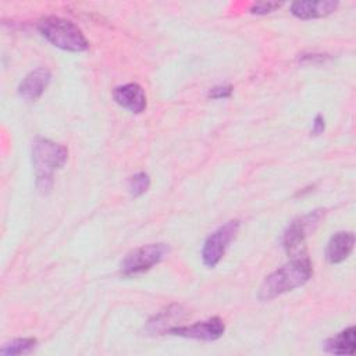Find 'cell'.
Segmentation results:
<instances>
[{
    "instance_id": "3",
    "label": "cell",
    "mask_w": 356,
    "mask_h": 356,
    "mask_svg": "<svg viewBox=\"0 0 356 356\" xmlns=\"http://www.w3.org/2000/svg\"><path fill=\"white\" fill-rule=\"evenodd\" d=\"M38 29L47 42L61 50L81 53L89 49V42L83 32L65 18L57 15L43 17L38 22Z\"/></svg>"
},
{
    "instance_id": "1",
    "label": "cell",
    "mask_w": 356,
    "mask_h": 356,
    "mask_svg": "<svg viewBox=\"0 0 356 356\" xmlns=\"http://www.w3.org/2000/svg\"><path fill=\"white\" fill-rule=\"evenodd\" d=\"M313 274V266L307 256L296 257L268 274L259 289L260 300H271L285 292L305 285Z\"/></svg>"
},
{
    "instance_id": "6",
    "label": "cell",
    "mask_w": 356,
    "mask_h": 356,
    "mask_svg": "<svg viewBox=\"0 0 356 356\" xmlns=\"http://www.w3.org/2000/svg\"><path fill=\"white\" fill-rule=\"evenodd\" d=\"M238 231L239 221L229 220L206 238L202 249V260L206 267L213 268L220 263L229 243L235 239Z\"/></svg>"
},
{
    "instance_id": "11",
    "label": "cell",
    "mask_w": 356,
    "mask_h": 356,
    "mask_svg": "<svg viewBox=\"0 0 356 356\" xmlns=\"http://www.w3.org/2000/svg\"><path fill=\"white\" fill-rule=\"evenodd\" d=\"M355 246V234L352 231H339L335 232L325 249V257L328 263L338 264L346 260L353 252Z\"/></svg>"
},
{
    "instance_id": "17",
    "label": "cell",
    "mask_w": 356,
    "mask_h": 356,
    "mask_svg": "<svg viewBox=\"0 0 356 356\" xmlns=\"http://www.w3.org/2000/svg\"><path fill=\"white\" fill-rule=\"evenodd\" d=\"M232 95V86L231 85H218L209 90L210 99H227Z\"/></svg>"
},
{
    "instance_id": "9",
    "label": "cell",
    "mask_w": 356,
    "mask_h": 356,
    "mask_svg": "<svg viewBox=\"0 0 356 356\" xmlns=\"http://www.w3.org/2000/svg\"><path fill=\"white\" fill-rule=\"evenodd\" d=\"M50 78H51V74L44 67H39L31 71L19 82L18 95L28 102H36L46 90L50 82Z\"/></svg>"
},
{
    "instance_id": "16",
    "label": "cell",
    "mask_w": 356,
    "mask_h": 356,
    "mask_svg": "<svg viewBox=\"0 0 356 356\" xmlns=\"http://www.w3.org/2000/svg\"><path fill=\"white\" fill-rule=\"evenodd\" d=\"M280 7H282V3L278 1H261V3H254L250 7V13L252 14H268L273 13L275 10H278Z\"/></svg>"
},
{
    "instance_id": "7",
    "label": "cell",
    "mask_w": 356,
    "mask_h": 356,
    "mask_svg": "<svg viewBox=\"0 0 356 356\" xmlns=\"http://www.w3.org/2000/svg\"><path fill=\"white\" fill-rule=\"evenodd\" d=\"M225 324L220 317H210L203 321L193 323L191 325H174L168 330V334L182 338H191L197 341H217L222 337Z\"/></svg>"
},
{
    "instance_id": "5",
    "label": "cell",
    "mask_w": 356,
    "mask_h": 356,
    "mask_svg": "<svg viewBox=\"0 0 356 356\" xmlns=\"http://www.w3.org/2000/svg\"><path fill=\"white\" fill-rule=\"evenodd\" d=\"M321 218V210L310 211L306 216H302L293 220L284 232V249L292 257L306 256V236L310 231L314 229L318 220Z\"/></svg>"
},
{
    "instance_id": "15",
    "label": "cell",
    "mask_w": 356,
    "mask_h": 356,
    "mask_svg": "<svg viewBox=\"0 0 356 356\" xmlns=\"http://www.w3.org/2000/svg\"><path fill=\"white\" fill-rule=\"evenodd\" d=\"M150 186V177L147 172L145 171H140V172H136L134 174L131 178H129V182H128V189H129V193L131 196L134 197H139L142 196Z\"/></svg>"
},
{
    "instance_id": "2",
    "label": "cell",
    "mask_w": 356,
    "mask_h": 356,
    "mask_svg": "<svg viewBox=\"0 0 356 356\" xmlns=\"http://www.w3.org/2000/svg\"><path fill=\"white\" fill-rule=\"evenodd\" d=\"M68 160L65 146L46 138H36L32 143V165L36 178V188L47 193L53 185V175L63 168Z\"/></svg>"
},
{
    "instance_id": "14",
    "label": "cell",
    "mask_w": 356,
    "mask_h": 356,
    "mask_svg": "<svg viewBox=\"0 0 356 356\" xmlns=\"http://www.w3.org/2000/svg\"><path fill=\"white\" fill-rule=\"evenodd\" d=\"M38 345V341L32 337H28V338H17V339H13L11 342L6 343L0 353L3 356H14V355H26V353H31Z\"/></svg>"
},
{
    "instance_id": "13",
    "label": "cell",
    "mask_w": 356,
    "mask_h": 356,
    "mask_svg": "<svg viewBox=\"0 0 356 356\" xmlns=\"http://www.w3.org/2000/svg\"><path fill=\"white\" fill-rule=\"evenodd\" d=\"M356 349V330L348 327L324 342V350L332 355H353Z\"/></svg>"
},
{
    "instance_id": "12",
    "label": "cell",
    "mask_w": 356,
    "mask_h": 356,
    "mask_svg": "<svg viewBox=\"0 0 356 356\" xmlns=\"http://www.w3.org/2000/svg\"><path fill=\"white\" fill-rule=\"evenodd\" d=\"M184 309L178 305H172L153 316L146 325V331L150 334H159V332H168V330L174 325H178V323L182 318Z\"/></svg>"
},
{
    "instance_id": "10",
    "label": "cell",
    "mask_w": 356,
    "mask_h": 356,
    "mask_svg": "<svg viewBox=\"0 0 356 356\" xmlns=\"http://www.w3.org/2000/svg\"><path fill=\"white\" fill-rule=\"evenodd\" d=\"M339 3L332 0H302L291 4V13L300 19L321 18L332 14Z\"/></svg>"
},
{
    "instance_id": "8",
    "label": "cell",
    "mask_w": 356,
    "mask_h": 356,
    "mask_svg": "<svg viewBox=\"0 0 356 356\" xmlns=\"http://www.w3.org/2000/svg\"><path fill=\"white\" fill-rule=\"evenodd\" d=\"M113 97L117 104L129 110L131 113L140 114L145 111L147 102L143 88L136 82L120 85L113 90Z\"/></svg>"
},
{
    "instance_id": "18",
    "label": "cell",
    "mask_w": 356,
    "mask_h": 356,
    "mask_svg": "<svg viewBox=\"0 0 356 356\" xmlns=\"http://www.w3.org/2000/svg\"><path fill=\"white\" fill-rule=\"evenodd\" d=\"M325 129V120L321 114H317L313 120V127H312V134L313 135H320Z\"/></svg>"
},
{
    "instance_id": "4",
    "label": "cell",
    "mask_w": 356,
    "mask_h": 356,
    "mask_svg": "<svg viewBox=\"0 0 356 356\" xmlns=\"http://www.w3.org/2000/svg\"><path fill=\"white\" fill-rule=\"evenodd\" d=\"M168 253L170 246L161 242L139 246L129 252L121 261V273L127 277L145 273L163 261Z\"/></svg>"
}]
</instances>
